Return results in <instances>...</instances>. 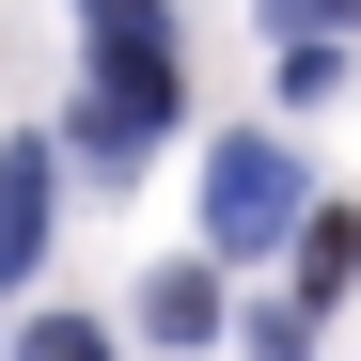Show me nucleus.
I'll use <instances>...</instances> for the list:
<instances>
[{"mask_svg": "<svg viewBox=\"0 0 361 361\" xmlns=\"http://www.w3.org/2000/svg\"><path fill=\"white\" fill-rule=\"evenodd\" d=\"M79 16H94V110H79V142L142 157L173 126V0H79Z\"/></svg>", "mask_w": 361, "mask_h": 361, "instance_id": "obj_1", "label": "nucleus"}, {"mask_svg": "<svg viewBox=\"0 0 361 361\" xmlns=\"http://www.w3.org/2000/svg\"><path fill=\"white\" fill-rule=\"evenodd\" d=\"M32 361H110V330H94V314H47V330H32Z\"/></svg>", "mask_w": 361, "mask_h": 361, "instance_id": "obj_6", "label": "nucleus"}, {"mask_svg": "<svg viewBox=\"0 0 361 361\" xmlns=\"http://www.w3.org/2000/svg\"><path fill=\"white\" fill-rule=\"evenodd\" d=\"M361 283V220L330 204V220H298V298H345Z\"/></svg>", "mask_w": 361, "mask_h": 361, "instance_id": "obj_5", "label": "nucleus"}, {"mask_svg": "<svg viewBox=\"0 0 361 361\" xmlns=\"http://www.w3.org/2000/svg\"><path fill=\"white\" fill-rule=\"evenodd\" d=\"M283 32H361V0H267Z\"/></svg>", "mask_w": 361, "mask_h": 361, "instance_id": "obj_7", "label": "nucleus"}, {"mask_svg": "<svg viewBox=\"0 0 361 361\" xmlns=\"http://www.w3.org/2000/svg\"><path fill=\"white\" fill-rule=\"evenodd\" d=\"M142 330H157V345H204V330H220V283H204V267H157V283H142Z\"/></svg>", "mask_w": 361, "mask_h": 361, "instance_id": "obj_4", "label": "nucleus"}, {"mask_svg": "<svg viewBox=\"0 0 361 361\" xmlns=\"http://www.w3.org/2000/svg\"><path fill=\"white\" fill-rule=\"evenodd\" d=\"M204 235H220V252H267V235H298V157H283L267 126H235V142L204 157Z\"/></svg>", "mask_w": 361, "mask_h": 361, "instance_id": "obj_2", "label": "nucleus"}, {"mask_svg": "<svg viewBox=\"0 0 361 361\" xmlns=\"http://www.w3.org/2000/svg\"><path fill=\"white\" fill-rule=\"evenodd\" d=\"M47 252V157H0V283Z\"/></svg>", "mask_w": 361, "mask_h": 361, "instance_id": "obj_3", "label": "nucleus"}]
</instances>
